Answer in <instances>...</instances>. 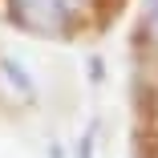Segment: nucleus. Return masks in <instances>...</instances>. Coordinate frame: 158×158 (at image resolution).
Returning a JSON list of instances; mask_svg holds the SVG:
<instances>
[{
    "instance_id": "nucleus-1",
    "label": "nucleus",
    "mask_w": 158,
    "mask_h": 158,
    "mask_svg": "<svg viewBox=\"0 0 158 158\" xmlns=\"http://www.w3.org/2000/svg\"><path fill=\"white\" fill-rule=\"evenodd\" d=\"M12 20L24 24L28 33H41V37H57L69 28V4L65 0H8Z\"/></svg>"
},
{
    "instance_id": "nucleus-2",
    "label": "nucleus",
    "mask_w": 158,
    "mask_h": 158,
    "mask_svg": "<svg viewBox=\"0 0 158 158\" xmlns=\"http://www.w3.org/2000/svg\"><path fill=\"white\" fill-rule=\"evenodd\" d=\"M0 89H4L12 102H24V106L37 102V81L28 73V65L20 57H12V53H0Z\"/></svg>"
},
{
    "instance_id": "nucleus-3",
    "label": "nucleus",
    "mask_w": 158,
    "mask_h": 158,
    "mask_svg": "<svg viewBox=\"0 0 158 158\" xmlns=\"http://www.w3.org/2000/svg\"><path fill=\"white\" fill-rule=\"evenodd\" d=\"M142 28H146L150 45L158 49V0H142Z\"/></svg>"
},
{
    "instance_id": "nucleus-4",
    "label": "nucleus",
    "mask_w": 158,
    "mask_h": 158,
    "mask_svg": "<svg viewBox=\"0 0 158 158\" xmlns=\"http://www.w3.org/2000/svg\"><path fill=\"white\" fill-rule=\"evenodd\" d=\"M77 158H93V150H89V138H81V146H77Z\"/></svg>"
}]
</instances>
